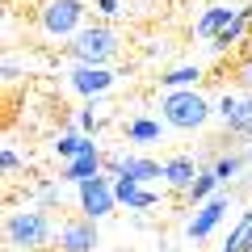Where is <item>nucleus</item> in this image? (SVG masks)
I'll return each instance as SVG.
<instances>
[{
	"label": "nucleus",
	"instance_id": "obj_25",
	"mask_svg": "<svg viewBox=\"0 0 252 252\" xmlns=\"http://www.w3.org/2000/svg\"><path fill=\"white\" fill-rule=\"evenodd\" d=\"M38 202H42V210H51L55 202H59V185H42L38 189Z\"/></svg>",
	"mask_w": 252,
	"mask_h": 252
},
{
	"label": "nucleus",
	"instance_id": "obj_27",
	"mask_svg": "<svg viewBox=\"0 0 252 252\" xmlns=\"http://www.w3.org/2000/svg\"><path fill=\"white\" fill-rule=\"evenodd\" d=\"M244 156H248V160H252V143H248V152H244Z\"/></svg>",
	"mask_w": 252,
	"mask_h": 252
},
{
	"label": "nucleus",
	"instance_id": "obj_16",
	"mask_svg": "<svg viewBox=\"0 0 252 252\" xmlns=\"http://www.w3.org/2000/svg\"><path fill=\"white\" fill-rule=\"evenodd\" d=\"M198 80H202V67L198 63H181V67H168V72L160 76V84L168 93H181V89H198Z\"/></svg>",
	"mask_w": 252,
	"mask_h": 252
},
{
	"label": "nucleus",
	"instance_id": "obj_13",
	"mask_svg": "<svg viewBox=\"0 0 252 252\" xmlns=\"http://www.w3.org/2000/svg\"><path fill=\"white\" fill-rule=\"evenodd\" d=\"M198 164H193V156H172V160H164V185L177 189V193H189L193 189V181H198Z\"/></svg>",
	"mask_w": 252,
	"mask_h": 252
},
{
	"label": "nucleus",
	"instance_id": "obj_6",
	"mask_svg": "<svg viewBox=\"0 0 252 252\" xmlns=\"http://www.w3.org/2000/svg\"><path fill=\"white\" fill-rule=\"evenodd\" d=\"M105 177H130L139 185L147 181H164V164L152 160V156H105Z\"/></svg>",
	"mask_w": 252,
	"mask_h": 252
},
{
	"label": "nucleus",
	"instance_id": "obj_9",
	"mask_svg": "<svg viewBox=\"0 0 252 252\" xmlns=\"http://www.w3.org/2000/svg\"><path fill=\"white\" fill-rule=\"evenodd\" d=\"M97 244H101L97 240V223L84 219V215L59 227V252H93Z\"/></svg>",
	"mask_w": 252,
	"mask_h": 252
},
{
	"label": "nucleus",
	"instance_id": "obj_7",
	"mask_svg": "<svg viewBox=\"0 0 252 252\" xmlns=\"http://www.w3.org/2000/svg\"><path fill=\"white\" fill-rule=\"evenodd\" d=\"M215 114L223 118L227 135H252V93H223Z\"/></svg>",
	"mask_w": 252,
	"mask_h": 252
},
{
	"label": "nucleus",
	"instance_id": "obj_12",
	"mask_svg": "<svg viewBox=\"0 0 252 252\" xmlns=\"http://www.w3.org/2000/svg\"><path fill=\"white\" fill-rule=\"evenodd\" d=\"M105 172V156L93 147V152H84V156H76L72 164H63V172H59V181H67V185H84V181H93V177H101Z\"/></svg>",
	"mask_w": 252,
	"mask_h": 252
},
{
	"label": "nucleus",
	"instance_id": "obj_17",
	"mask_svg": "<svg viewBox=\"0 0 252 252\" xmlns=\"http://www.w3.org/2000/svg\"><path fill=\"white\" fill-rule=\"evenodd\" d=\"M248 26H252V9H244V4H240V17H235L231 26H227L223 34H219L215 42H210V51H215V55L231 51V46H235V42H240V38H244V30H248Z\"/></svg>",
	"mask_w": 252,
	"mask_h": 252
},
{
	"label": "nucleus",
	"instance_id": "obj_22",
	"mask_svg": "<svg viewBox=\"0 0 252 252\" xmlns=\"http://www.w3.org/2000/svg\"><path fill=\"white\" fill-rule=\"evenodd\" d=\"M231 72H235V80H240V89H244V93H252V46L240 55V59H235Z\"/></svg>",
	"mask_w": 252,
	"mask_h": 252
},
{
	"label": "nucleus",
	"instance_id": "obj_26",
	"mask_svg": "<svg viewBox=\"0 0 252 252\" xmlns=\"http://www.w3.org/2000/svg\"><path fill=\"white\" fill-rule=\"evenodd\" d=\"M97 13H101V17H118L122 4H118V0H97Z\"/></svg>",
	"mask_w": 252,
	"mask_h": 252
},
{
	"label": "nucleus",
	"instance_id": "obj_4",
	"mask_svg": "<svg viewBox=\"0 0 252 252\" xmlns=\"http://www.w3.org/2000/svg\"><path fill=\"white\" fill-rule=\"evenodd\" d=\"M84 21V4L80 0H46L38 9V26L46 38H76Z\"/></svg>",
	"mask_w": 252,
	"mask_h": 252
},
{
	"label": "nucleus",
	"instance_id": "obj_11",
	"mask_svg": "<svg viewBox=\"0 0 252 252\" xmlns=\"http://www.w3.org/2000/svg\"><path fill=\"white\" fill-rule=\"evenodd\" d=\"M240 17V4H210L206 13L198 17V26H193V38H202V42H215L219 34H223L231 21Z\"/></svg>",
	"mask_w": 252,
	"mask_h": 252
},
{
	"label": "nucleus",
	"instance_id": "obj_3",
	"mask_svg": "<svg viewBox=\"0 0 252 252\" xmlns=\"http://www.w3.org/2000/svg\"><path fill=\"white\" fill-rule=\"evenodd\" d=\"M67 51H72V59L84 63V67H105V63L118 55V38H114L109 26L97 21V26H84L80 34L67 42Z\"/></svg>",
	"mask_w": 252,
	"mask_h": 252
},
{
	"label": "nucleus",
	"instance_id": "obj_24",
	"mask_svg": "<svg viewBox=\"0 0 252 252\" xmlns=\"http://www.w3.org/2000/svg\"><path fill=\"white\" fill-rule=\"evenodd\" d=\"M0 168H4V172H17V168H21V156L13 152L9 143H4V152H0Z\"/></svg>",
	"mask_w": 252,
	"mask_h": 252
},
{
	"label": "nucleus",
	"instance_id": "obj_23",
	"mask_svg": "<svg viewBox=\"0 0 252 252\" xmlns=\"http://www.w3.org/2000/svg\"><path fill=\"white\" fill-rule=\"evenodd\" d=\"M97 126H101V118H97V105L89 101V105L80 109V130H84V135H97Z\"/></svg>",
	"mask_w": 252,
	"mask_h": 252
},
{
	"label": "nucleus",
	"instance_id": "obj_20",
	"mask_svg": "<svg viewBox=\"0 0 252 252\" xmlns=\"http://www.w3.org/2000/svg\"><path fill=\"white\" fill-rule=\"evenodd\" d=\"M219 189H223V185H219V177H215V168H202V172H198V181H193V189H189L185 198L193 202V206H202V202H210V198H215Z\"/></svg>",
	"mask_w": 252,
	"mask_h": 252
},
{
	"label": "nucleus",
	"instance_id": "obj_14",
	"mask_svg": "<svg viewBox=\"0 0 252 252\" xmlns=\"http://www.w3.org/2000/svg\"><path fill=\"white\" fill-rule=\"evenodd\" d=\"M114 193H118V206H126V210H152L156 206V193L143 189L139 181H130V177H118L114 181Z\"/></svg>",
	"mask_w": 252,
	"mask_h": 252
},
{
	"label": "nucleus",
	"instance_id": "obj_18",
	"mask_svg": "<svg viewBox=\"0 0 252 252\" xmlns=\"http://www.w3.org/2000/svg\"><path fill=\"white\" fill-rule=\"evenodd\" d=\"M126 143H139V147L160 143V122L156 118H130L126 122Z\"/></svg>",
	"mask_w": 252,
	"mask_h": 252
},
{
	"label": "nucleus",
	"instance_id": "obj_5",
	"mask_svg": "<svg viewBox=\"0 0 252 252\" xmlns=\"http://www.w3.org/2000/svg\"><path fill=\"white\" fill-rule=\"evenodd\" d=\"M80 189V215L84 219H105V215H114V206H118V193H114V177H93V181H84V185H76Z\"/></svg>",
	"mask_w": 252,
	"mask_h": 252
},
{
	"label": "nucleus",
	"instance_id": "obj_10",
	"mask_svg": "<svg viewBox=\"0 0 252 252\" xmlns=\"http://www.w3.org/2000/svg\"><path fill=\"white\" fill-rule=\"evenodd\" d=\"M72 89L80 93V97L97 101L101 93L114 89V72H109V67H84V63H76L72 67Z\"/></svg>",
	"mask_w": 252,
	"mask_h": 252
},
{
	"label": "nucleus",
	"instance_id": "obj_15",
	"mask_svg": "<svg viewBox=\"0 0 252 252\" xmlns=\"http://www.w3.org/2000/svg\"><path fill=\"white\" fill-rule=\"evenodd\" d=\"M93 135H80V130H63L59 139H55V156H59V160H67L72 164L76 156H84V152H93Z\"/></svg>",
	"mask_w": 252,
	"mask_h": 252
},
{
	"label": "nucleus",
	"instance_id": "obj_19",
	"mask_svg": "<svg viewBox=\"0 0 252 252\" xmlns=\"http://www.w3.org/2000/svg\"><path fill=\"white\" fill-rule=\"evenodd\" d=\"M223 252H252V210H244V215H240V223H235L231 231H227Z\"/></svg>",
	"mask_w": 252,
	"mask_h": 252
},
{
	"label": "nucleus",
	"instance_id": "obj_28",
	"mask_svg": "<svg viewBox=\"0 0 252 252\" xmlns=\"http://www.w3.org/2000/svg\"><path fill=\"white\" fill-rule=\"evenodd\" d=\"M4 252H17V248H4Z\"/></svg>",
	"mask_w": 252,
	"mask_h": 252
},
{
	"label": "nucleus",
	"instance_id": "obj_8",
	"mask_svg": "<svg viewBox=\"0 0 252 252\" xmlns=\"http://www.w3.org/2000/svg\"><path fill=\"white\" fill-rule=\"evenodd\" d=\"M223 215H227V189H219L210 202H202V206L193 210V219L185 223V235H189L193 244L210 240V235H215V227L223 223Z\"/></svg>",
	"mask_w": 252,
	"mask_h": 252
},
{
	"label": "nucleus",
	"instance_id": "obj_2",
	"mask_svg": "<svg viewBox=\"0 0 252 252\" xmlns=\"http://www.w3.org/2000/svg\"><path fill=\"white\" fill-rule=\"evenodd\" d=\"M210 114L215 109L198 89H181V93H164L160 97V118L172 130H198V126L210 122Z\"/></svg>",
	"mask_w": 252,
	"mask_h": 252
},
{
	"label": "nucleus",
	"instance_id": "obj_1",
	"mask_svg": "<svg viewBox=\"0 0 252 252\" xmlns=\"http://www.w3.org/2000/svg\"><path fill=\"white\" fill-rule=\"evenodd\" d=\"M51 231H55V223H51V215H46L42 206L13 210L9 223H4V240H9V248H17V252H38V248H46Z\"/></svg>",
	"mask_w": 252,
	"mask_h": 252
},
{
	"label": "nucleus",
	"instance_id": "obj_21",
	"mask_svg": "<svg viewBox=\"0 0 252 252\" xmlns=\"http://www.w3.org/2000/svg\"><path fill=\"white\" fill-rule=\"evenodd\" d=\"M244 164H248V156H219V160L210 164V168H215L219 185H231V177H235V172L244 168Z\"/></svg>",
	"mask_w": 252,
	"mask_h": 252
}]
</instances>
